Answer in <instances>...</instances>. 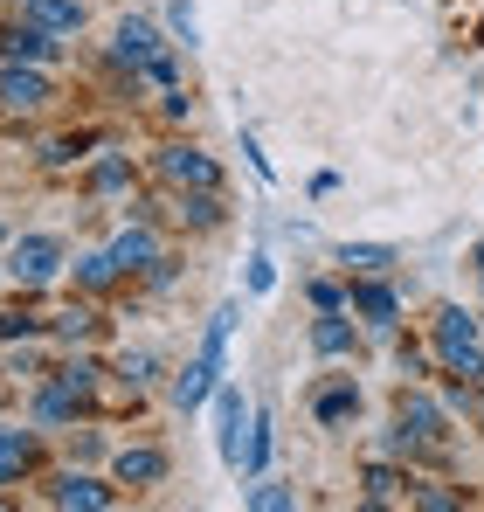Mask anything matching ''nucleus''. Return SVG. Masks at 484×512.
I'll use <instances>...</instances> for the list:
<instances>
[{
    "label": "nucleus",
    "instance_id": "f257e3e1",
    "mask_svg": "<svg viewBox=\"0 0 484 512\" xmlns=\"http://www.w3.org/2000/svg\"><path fill=\"white\" fill-rule=\"evenodd\" d=\"M63 270V243L56 236H21L14 250H7V277L14 284H49Z\"/></svg>",
    "mask_w": 484,
    "mask_h": 512
},
{
    "label": "nucleus",
    "instance_id": "f03ea898",
    "mask_svg": "<svg viewBox=\"0 0 484 512\" xmlns=\"http://www.w3.org/2000/svg\"><path fill=\"white\" fill-rule=\"evenodd\" d=\"M111 56H118V63H153V56H160V28H153L146 14H125V21L111 28Z\"/></svg>",
    "mask_w": 484,
    "mask_h": 512
},
{
    "label": "nucleus",
    "instance_id": "7ed1b4c3",
    "mask_svg": "<svg viewBox=\"0 0 484 512\" xmlns=\"http://www.w3.org/2000/svg\"><path fill=\"white\" fill-rule=\"evenodd\" d=\"M42 97H49V77H42V70H21V63L0 70V104H7V111H35Z\"/></svg>",
    "mask_w": 484,
    "mask_h": 512
},
{
    "label": "nucleus",
    "instance_id": "20e7f679",
    "mask_svg": "<svg viewBox=\"0 0 484 512\" xmlns=\"http://www.w3.org/2000/svg\"><path fill=\"white\" fill-rule=\"evenodd\" d=\"M28 28H49V35H77L83 28V7L77 0H21Z\"/></svg>",
    "mask_w": 484,
    "mask_h": 512
},
{
    "label": "nucleus",
    "instance_id": "39448f33",
    "mask_svg": "<svg viewBox=\"0 0 484 512\" xmlns=\"http://www.w3.org/2000/svg\"><path fill=\"white\" fill-rule=\"evenodd\" d=\"M215 423H222V429H215V436H222V457L242 471V395H236V388L215 395Z\"/></svg>",
    "mask_w": 484,
    "mask_h": 512
},
{
    "label": "nucleus",
    "instance_id": "423d86ee",
    "mask_svg": "<svg viewBox=\"0 0 484 512\" xmlns=\"http://www.w3.org/2000/svg\"><path fill=\"white\" fill-rule=\"evenodd\" d=\"M312 416H319V423H346V416H360V388H353V381L319 388V395H312Z\"/></svg>",
    "mask_w": 484,
    "mask_h": 512
},
{
    "label": "nucleus",
    "instance_id": "0eeeda50",
    "mask_svg": "<svg viewBox=\"0 0 484 512\" xmlns=\"http://www.w3.org/2000/svg\"><path fill=\"white\" fill-rule=\"evenodd\" d=\"M353 312L388 333V326H395V291H388V284H353Z\"/></svg>",
    "mask_w": 484,
    "mask_h": 512
},
{
    "label": "nucleus",
    "instance_id": "6e6552de",
    "mask_svg": "<svg viewBox=\"0 0 484 512\" xmlns=\"http://www.w3.org/2000/svg\"><path fill=\"white\" fill-rule=\"evenodd\" d=\"M215 374H222V360H208V353H201V360L173 381V402H180V409H201V395L215 388Z\"/></svg>",
    "mask_w": 484,
    "mask_h": 512
},
{
    "label": "nucleus",
    "instance_id": "1a4fd4ad",
    "mask_svg": "<svg viewBox=\"0 0 484 512\" xmlns=\"http://www.w3.org/2000/svg\"><path fill=\"white\" fill-rule=\"evenodd\" d=\"M166 173H173V180H187V187H215V180H222L215 160H208V153H194V146H173V153H166Z\"/></svg>",
    "mask_w": 484,
    "mask_h": 512
},
{
    "label": "nucleus",
    "instance_id": "9d476101",
    "mask_svg": "<svg viewBox=\"0 0 484 512\" xmlns=\"http://www.w3.org/2000/svg\"><path fill=\"white\" fill-rule=\"evenodd\" d=\"M111 263H118V270H153V263H160V243H153L146 229H125V236L111 243Z\"/></svg>",
    "mask_w": 484,
    "mask_h": 512
},
{
    "label": "nucleus",
    "instance_id": "9b49d317",
    "mask_svg": "<svg viewBox=\"0 0 484 512\" xmlns=\"http://www.w3.org/2000/svg\"><path fill=\"white\" fill-rule=\"evenodd\" d=\"M0 49H7L14 63H21V56H28V63H49V56H56L49 28H7V35H0Z\"/></svg>",
    "mask_w": 484,
    "mask_h": 512
},
{
    "label": "nucleus",
    "instance_id": "f8f14e48",
    "mask_svg": "<svg viewBox=\"0 0 484 512\" xmlns=\"http://www.w3.org/2000/svg\"><path fill=\"white\" fill-rule=\"evenodd\" d=\"M118 478H125V485H160L166 457L160 450H125V457H118Z\"/></svg>",
    "mask_w": 484,
    "mask_h": 512
},
{
    "label": "nucleus",
    "instance_id": "ddd939ff",
    "mask_svg": "<svg viewBox=\"0 0 484 512\" xmlns=\"http://www.w3.org/2000/svg\"><path fill=\"white\" fill-rule=\"evenodd\" d=\"M339 263H346V270H360V277H381V270L395 263V250H388V243H346Z\"/></svg>",
    "mask_w": 484,
    "mask_h": 512
},
{
    "label": "nucleus",
    "instance_id": "4468645a",
    "mask_svg": "<svg viewBox=\"0 0 484 512\" xmlns=\"http://www.w3.org/2000/svg\"><path fill=\"white\" fill-rule=\"evenodd\" d=\"M49 499H56V506H83V512L111 506V492H104V485H90V478H63V485H56Z\"/></svg>",
    "mask_w": 484,
    "mask_h": 512
},
{
    "label": "nucleus",
    "instance_id": "2eb2a0df",
    "mask_svg": "<svg viewBox=\"0 0 484 512\" xmlns=\"http://www.w3.org/2000/svg\"><path fill=\"white\" fill-rule=\"evenodd\" d=\"M312 346H319L325 360H339V353H346V346H353V326H346V319H332V312H325L319 326H312Z\"/></svg>",
    "mask_w": 484,
    "mask_h": 512
},
{
    "label": "nucleus",
    "instance_id": "dca6fc26",
    "mask_svg": "<svg viewBox=\"0 0 484 512\" xmlns=\"http://www.w3.org/2000/svg\"><path fill=\"white\" fill-rule=\"evenodd\" d=\"M21 464H28V436L21 429H0V485L21 478Z\"/></svg>",
    "mask_w": 484,
    "mask_h": 512
},
{
    "label": "nucleus",
    "instance_id": "f3484780",
    "mask_svg": "<svg viewBox=\"0 0 484 512\" xmlns=\"http://www.w3.org/2000/svg\"><path fill=\"white\" fill-rule=\"evenodd\" d=\"M77 395H83V388L63 381V388H49V395L35 402V416H42V423H63V416H77Z\"/></svg>",
    "mask_w": 484,
    "mask_h": 512
},
{
    "label": "nucleus",
    "instance_id": "a211bd4d",
    "mask_svg": "<svg viewBox=\"0 0 484 512\" xmlns=\"http://www.w3.org/2000/svg\"><path fill=\"white\" fill-rule=\"evenodd\" d=\"M436 423H443V416H436L422 395H415V402H402V429H408V436H436Z\"/></svg>",
    "mask_w": 484,
    "mask_h": 512
},
{
    "label": "nucleus",
    "instance_id": "6ab92c4d",
    "mask_svg": "<svg viewBox=\"0 0 484 512\" xmlns=\"http://www.w3.org/2000/svg\"><path fill=\"white\" fill-rule=\"evenodd\" d=\"M166 28H173V35H180L187 49L201 42V21H194V7H187V0H173V7H166Z\"/></svg>",
    "mask_w": 484,
    "mask_h": 512
},
{
    "label": "nucleus",
    "instance_id": "aec40b11",
    "mask_svg": "<svg viewBox=\"0 0 484 512\" xmlns=\"http://www.w3.org/2000/svg\"><path fill=\"white\" fill-rule=\"evenodd\" d=\"M153 367H160V360H153V353H146V346H139V353H125V360H118V374H125V381H132V388H146V381H153Z\"/></svg>",
    "mask_w": 484,
    "mask_h": 512
},
{
    "label": "nucleus",
    "instance_id": "412c9836",
    "mask_svg": "<svg viewBox=\"0 0 484 512\" xmlns=\"http://www.w3.org/2000/svg\"><path fill=\"white\" fill-rule=\"evenodd\" d=\"M77 277L90 284V291H97V284H111V277H118V263H111V250H104V256H83V263H77Z\"/></svg>",
    "mask_w": 484,
    "mask_h": 512
},
{
    "label": "nucleus",
    "instance_id": "4be33fe9",
    "mask_svg": "<svg viewBox=\"0 0 484 512\" xmlns=\"http://www.w3.org/2000/svg\"><path fill=\"white\" fill-rule=\"evenodd\" d=\"M249 506L277 512V506H298V499H291V492H284V485H256V492H249Z\"/></svg>",
    "mask_w": 484,
    "mask_h": 512
},
{
    "label": "nucleus",
    "instance_id": "5701e85b",
    "mask_svg": "<svg viewBox=\"0 0 484 512\" xmlns=\"http://www.w3.org/2000/svg\"><path fill=\"white\" fill-rule=\"evenodd\" d=\"M90 180H97V187H125V180H132V167H125V160H104Z\"/></svg>",
    "mask_w": 484,
    "mask_h": 512
},
{
    "label": "nucleus",
    "instance_id": "b1692460",
    "mask_svg": "<svg viewBox=\"0 0 484 512\" xmlns=\"http://www.w3.org/2000/svg\"><path fill=\"white\" fill-rule=\"evenodd\" d=\"M90 326H97V319L77 305V312H63V326H56V333H63V340H77V333H90Z\"/></svg>",
    "mask_w": 484,
    "mask_h": 512
},
{
    "label": "nucleus",
    "instance_id": "393cba45",
    "mask_svg": "<svg viewBox=\"0 0 484 512\" xmlns=\"http://www.w3.org/2000/svg\"><path fill=\"white\" fill-rule=\"evenodd\" d=\"M395 485H402L395 471H367V492H374V499H395Z\"/></svg>",
    "mask_w": 484,
    "mask_h": 512
},
{
    "label": "nucleus",
    "instance_id": "a878e982",
    "mask_svg": "<svg viewBox=\"0 0 484 512\" xmlns=\"http://www.w3.org/2000/svg\"><path fill=\"white\" fill-rule=\"evenodd\" d=\"M249 291H270V256H249Z\"/></svg>",
    "mask_w": 484,
    "mask_h": 512
},
{
    "label": "nucleus",
    "instance_id": "bb28decb",
    "mask_svg": "<svg viewBox=\"0 0 484 512\" xmlns=\"http://www.w3.org/2000/svg\"><path fill=\"white\" fill-rule=\"evenodd\" d=\"M478 270H484V243H478Z\"/></svg>",
    "mask_w": 484,
    "mask_h": 512
}]
</instances>
